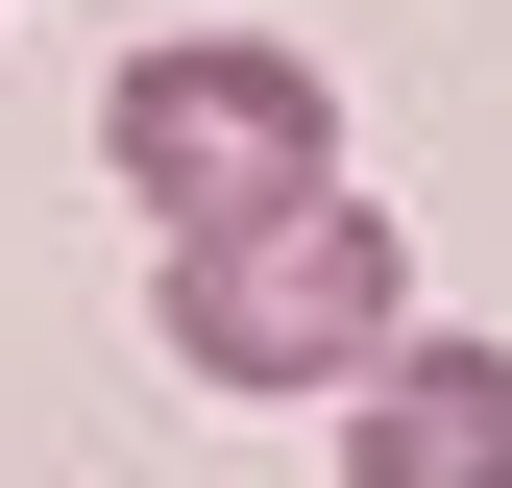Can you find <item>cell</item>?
<instances>
[{
	"label": "cell",
	"instance_id": "7a4b0ae2",
	"mask_svg": "<svg viewBox=\"0 0 512 488\" xmlns=\"http://www.w3.org/2000/svg\"><path fill=\"white\" fill-rule=\"evenodd\" d=\"M98 171L171 244H196V220H269V196H342V74L269 49V25H171V49L98 74Z\"/></svg>",
	"mask_w": 512,
	"mask_h": 488
},
{
	"label": "cell",
	"instance_id": "6da1fadb",
	"mask_svg": "<svg viewBox=\"0 0 512 488\" xmlns=\"http://www.w3.org/2000/svg\"><path fill=\"white\" fill-rule=\"evenodd\" d=\"M147 318H171V366L196 391H366V366L415 342V269H391V196H269V220H196L147 269Z\"/></svg>",
	"mask_w": 512,
	"mask_h": 488
},
{
	"label": "cell",
	"instance_id": "3957f363",
	"mask_svg": "<svg viewBox=\"0 0 512 488\" xmlns=\"http://www.w3.org/2000/svg\"><path fill=\"white\" fill-rule=\"evenodd\" d=\"M342 488H512V342H391L342 391Z\"/></svg>",
	"mask_w": 512,
	"mask_h": 488
}]
</instances>
